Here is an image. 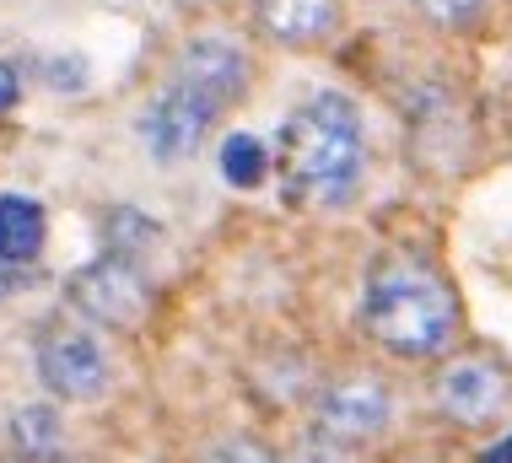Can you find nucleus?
<instances>
[{"label": "nucleus", "instance_id": "f257e3e1", "mask_svg": "<svg viewBox=\"0 0 512 463\" xmlns=\"http://www.w3.org/2000/svg\"><path fill=\"white\" fill-rule=\"evenodd\" d=\"M275 173L281 194L302 210H335L367 178V135L362 108L345 92H313L286 114L275 140Z\"/></svg>", "mask_w": 512, "mask_h": 463}, {"label": "nucleus", "instance_id": "f03ea898", "mask_svg": "<svg viewBox=\"0 0 512 463\" xmlns=\"http://www.w3.org/2000/svg\"><path fill=\"white\" fill-rule=\"evenodd\" d=\"M362 324L383 350L421 361V356L448 350L453 329H459V302H453L448 280L432 264H421L410 254H383L367 270Z\"/></svg>", "mask_w": 512, "mask_h": 463}, {"label": "nucleus", "instance_id": "7ed1b4c3", "mask_svg": "<svg viewBox=\"0 0 512 463\" xmlns=\"http://www.w3.org/2000/svg\"><path fill=\"white\" fill-rule=\"evenodd\" d=\"M71 307L87 313L92 324L103 329H135L151 307V275L146 259L119 254V248H103L92 264H81L71 275Z\"/></svg>", "mask_w": 512, "mask_h": 463}, {"label": "nucleus", "instance_id": "20e7f679", "mask_svg": "<svg viewBox=\"0 0 512 463\" xmlns=\"http://www.w3.org/2000/svg\"><path fill=\"white\" fill-rule=\"evenodd\" d=\"M216 119H221V108L211 103V97L195 92V87H184V81L173 76L168 87L141 108L135 135H141L146 157L157 167H178V162H189L205 146V135L216 130Z\"/></svg>", "mask_w": 512, "mask_h": 463}, {"label": "nucleus", "instance_id": "39448f33", "mask_svg": "<svg viewBox=\"0 0 512 463\" xmlns=\"http://www.w3.org/2000/svg\"><path fill=\"white\" fill-rule=\"evenodd\" d=\"M108 350L98 345V334L76 329V324H54L38 340V383L65 404H92L108 394Z\"/></svg>", "mask_w": 512, "mask_h": 463}, {"label": "nucleus", "instance_id": "423d86ee", "mask_svg": "<svg viewBox=\"0 0 512 463\" xmlns=\"http://www.w3.org/2000/svg\"><path fill=\"white\" fill-rule=\"evenodd\" d=\"M394 420V399L378 377H340L313 399V431H324L329 442L362 447Z\"/></svg>", "mask_w": 512, "mask_h": 463}, {"label": "nucleus", "instance_id": "0eeeda50", "mask_svg": "<svg viewBox=\"0 0 512 463\" xmlns=\"http://www.w3.org/2000/svg\"><path fill=\"white\" fill-rule=\"evenodd\" d=\"M173 76L184 81V87L205 92L221 114H227L232 103H243V97H248V76H254V65H248V49L238 44V38L200 33V38H189V44L178 49Z\"/></svg>", "mask_w": 512, "mask_h": 463}, {"label": "nucleus", "instance_id": "6e6552de", "mask_svg": "<svg viewBox=\"0 0 512 463\" xmlns=\"http://www.w3.org/2000/svg\"><path fill=\"white\" fill-rule=\"evenodd\" d=\"M507 399H512V383L491 356H459L437 372V404L459 426H486V420L507 410Z\"/></svg>", "mask_w": 512, "mask_h": 463}, {"label": "nucleus", "instance_id": "1a4fd4ad", "mask_svg": "<svg viewBox=\"0 0 512 463\" xmlns=\"http://www.w3.org/2000/svg\"><path fill=\"white\" fill-rule=\"evenodd\" d=\"M254 11L275 44H292V49L324 44L340 27V0H254Z\"/></svg>", "mask_w": 512, "mask_h": 463}, {"label": "nucleus", "instance_id": "9d476101", "mask_svg": "<svg viewBox=\"0 0 512 463\" xmlns=\"http://www.w3.org/2000/svg\"><path fill=\"white\" fill-rule=\"evenodd\" d=\"M49 237V216L33 194H0V259L33 264Z\"/></svg>", "mask_w": 512, "mask_h": 463}, {"label": "nucleus", "instance_id": "9b49d317", "mask_svg": "<svg viewBox=\"0 0 512 463\" xmlns=\"http://www.w3.org/2000/svg\"><path fill=\"white\" fill-rule=\"evenodd\" d=\"M11 442H17V453L33 458V463L60 458V447H65L60 410H54V404H22V410L11 415Z\"/></svg>", "mask_w": 512, "mask_h": 463}, {"label": "nucleus", "instance_id": "f8f14e48", "mask_svg": "<svg viewBox=\"0 0 512 463\" xmlns=\"http://www.w3.org/2000/svg\"><path fill=\"white\" fill-rule=\"evenodd\" d=\"M216 167H221V184L259 189L270 178V146L259 135H248V130H232L227 140H221V151H216Z\"/></svg>", "mask_w": 512, "mask_h": 463}, {"label": "nucleus", "instance_id": "ddd939ff", "mask_svg": "<svg viewBox=\"0 0 512 463\" xmlns=\"http://www.w3.org/2000/svg\"><path fill=\"white\" fill-rule=\"evenodd\" d=\"M200 463H281V458H275L270 447L248 442V437H227V442L205 447V458H200Z\"/></svg>", "mask_w": 512, "mask_h": 463}, {"label": "nucleus", "instance_id": "4468645a", "mask_svg": "<svg viewBox=\"0 0 512 463\" xmlns=\"http://www.w3.org/2000/svg\"><path fill=\"white\" fill-rule=\"evenodd\" d=\"M415 6H421L432 22H442V27H459V22H475L491 0H415Z\"/></svg>", "mask_w": 512, "mask_h": 463}, {"label": "nucleus", "instance_id": "2eb2a0df", "mask_svg": "<svg viewBox=\"0 0 512 463\" xmlns=\"http://www.w3.org/2000/svg\"><path fill=\"white\" fill-rule=\"evenodd\" d=\"M17 97H22V76H17V65L0 60V114H6V108H17Z\"/></svg>", "mask_w": 512, "mask_h": 463}, {"label": "nucleus", "instance_id": "dca6fc26", "mask_svg": "<svg viewBox=\"0 0 512 463\" xmlns=\"http://www.w3.org/2000/svg\"><path fill=\"white\" fill-rule=\"evenodd\" d=\"M22 286H27V264H11V259H0V302H6V297H17Z\"/></svg>", "mask_w": 512, "mask_h": 463}, {"label": "nucleus", "instance_id": "f3484780", "mask_svg": "<svg viewBox=\"0 0 512 463\" xmlns=\"http://www.w3.org/2000/svg\"><path fill=\"white\" fill-rule=\"evenodd\" d=\"M480 463H512V431L496 447H486V453H480Z\"/></svg>", "mask_w": 512, "mask_h": 463}, {"label": "nucleus", "instance_id": "a211bd4d", "mask_svg": "<svg viewBox=\"0 0 512 463\" xmlns=\"http://www.w3.org/2000/svg\"><path fill=\"white\" fill-rule=\"evenodd\" d=\"M0 463H11V458H0Z\"/></svg>", "mask_w": 512, "mask_h": 463}]
</instances>
